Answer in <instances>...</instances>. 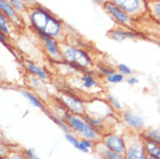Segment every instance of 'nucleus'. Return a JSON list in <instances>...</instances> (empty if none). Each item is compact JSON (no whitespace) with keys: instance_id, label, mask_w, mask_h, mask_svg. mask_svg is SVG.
<instances>
[{"instance_id":"1","label":"nucleus","mask_w":160,"mask_h":159,"mask_svg":"<svg viewBox=\"0 0 160 159\" xmlns=\"http://www.w3.org/2000/svg\"><path fill=\"white\" fill-rule=\"evenodd\" d=\"M26 18L28 19L30 27L35 32L44 33L56 38L59 43L66 42L68 34L65 24L43 6L36 4L35 6L30 7Z\"/></svg>"},{"instance_id":"2","label":"nucleus","mask_w":160,"mask_h":159,"mask_svg":"<svg viewBox=\"0 0 160 159\" xmlns=\"http://www.w3.org/2000/svg\"><path fill=\"white\" fill-rule=\"evenodd\" d=\"M60 50L66 63L79 72H89V69L93 66V60L91 55L85 49L64 42L60 43Z\"/></svg>"},{"instance_id":"3","label":"nucleus","mask_w":160,"mask_h":159,"mask_svg":"<svg viewBox=\"0 0 160 159\" xmlns=\"http://www.w3.org/2000/svg\"><path fill=\"white\" fill-rule=\"evenodd\" d=\"M64 120L68 124L70 129L74 134L79 135L81 138L91 139V141H94L95 143L101 141L102 134L88 123L84 115H77V114L66 111L64 115Z\"/></svg>"},{"instance_id":"4","label":"nucleus","mask_w":160,"mask_h":159,"mask_svg":"<svg viewBox=\"0 0 160 159\" xmlns=\"http://www.w3.org/2000/svg\"><path fill=\"white\" fill-rule=\"evenodd\" d=\"M133 20H140L148 15V0H110Z\"/></svg>"},{"instance_id":"5","label":"nucleus","mask_w":160,"mask_h":159,"mask_svg":"<svg viewBox=\"0 0 160 159\" xmlns=\"http://www.w3.org/2000/svg\"><path fill=\"white\" fill-rule=\"evenodd\" d=\"M127 150L124 153V159H146L148 153L145 151L143 137L140 134L128 132L125 135Z\"/></svg>"},{"instance_id":"6","label":"nucleus","mask_w":160,"mask_h":159,"mask_svg":"<svg viewBox=\"0 0 160 159\" xmlns=\"http://www.w3.org/2000/svg\"><path fill=\"white\" fill-rule=\"evenodd\" d=\"M102 7H103L104 12L107 13L120 27L128 28V29H132V30L137 29L136 20H133L129 14H127L123 9H121L117 5L112 3L110 0L106 1Z\"/></svg>"},{"instance_id":"7","label":"nucleus","mask_w":160,"mask_h":159,"mask_svg":"<svg viewBox=\"0 0 160 159\" xmlns=\"http://www.w3.org/2000/svg\"><path fill=\"white\" fill-rule=\"evenodd\" d=\"M59 104L63 106L65 110L77 115L86 114V104L80 96L68 91H62L57 98Z\"/></svg>"},{"instance_id":"8","label":"nucleus","mask_w":160,"mask_h":159,"mask_svg":"<svg viewBox=\"0 0 160 159\" xmlns=\"http://www.w3.org/2000/svg\"><path fill=\"white\" fill-rule=\"evenodd\" d=\"M37 36L41 41V44H42V48L45 51L47 56L50 57L52 60H55L57 63H65L64 60V56L62 54V50H60V43L56 38H53L51 36L47 35L44 33L36 32Z\"/></svg>"},{"instance_id":"9","label":"nucleus","mask_w":160,"mask_h":159,"mask_svg":"<svg viewBox=\"0 0 160 159\" xmlns=\"http://www.w3.org/2000/svg\"><path fill=\"white\" fill-rule=\"evenodd\" d=\"M100 142L112 151H115L117 153H121V155L125 153L127 143H125V138L123 136L114 134V132H108V134L102 135Z\"/></svg>"},{"instance_id":"10","label":"nucleus","mask_w":160,"mask_h":159,"mask_svg":"<svg viewBox=\"0 0 160 159\" xmlns=\"http://www.w3.org/2000/svg\"><path fill=\"white\" fill-rule=\"evenodd\" d=\"M0 9H1V14H4L18 29L19 28H23V16L13 7V5L8 0H0Z\"/></svg>"},{"instance_id":"11","label":"nucleus","mask_w":160,"mask_h":159,"mask_svg":"<svg viewBox=\"0 0 160 159\" xmlns=\"http://www.w3.org/2000/svg\"><path fill=\"white\" fill-rule=\"evenodd\" d=\"M122 121L127 124L128 127L135 130H142L145 127V121L144 119H142L139 115H137L136 113H133L131 110H124L121 114Z\"/></svg>"},{"instance_id":"12","label":"nucleus","mask_w":160,"mask_h":159,"mask_svg":"<svg viewBox=\"0 0 160 159\" xmlns=\"http://www.w3.org/2000/svg\"><path fill=\"white\" fill-rule=\"evenodd\" d=\"M107 35L115 41H124L128 40V38H140L142 34H138L136 30H132V29H128V28L121 27L118 29H112L110 32H108Z\"/></svg>"},{"instance_id":"13","label":"nucleus","mask_w":160,"mask_h":159,"mask_svg":"<svg viewBox=\"0 0 160 159\" xmlns=\"http://www.w3.org/2000/svg\"><path fill=\"white\" fill-rule=\"evenodd\" d=\"M23 63H24V68L27 69V71L32 76L36 77V78H38L42 81L49 79L48 72L45 71L43 68H41L40 65H37V64H35L34 62H30V60H24Z\"/></svg>"},{"instance_id":"14","label":"nucleus","mask_w":160,"mask_h":159,"mask_svg":"<svg viewBox=\"0 0 160 159\" xmlns=\"http://www.w3.org/2000/svg\"><path fill=\"white\" fill-rule=\"evenodd\" d=\"M8 1L13 5V7L15 8L22 16L27 15L29 8L37 4L36 1H34V0H8Z\"/></svg>"},{"instance_id":"15","label":"nucleus","mask_w":160,"mask_h":159,"mask_svg":"<svg viewBox=\"0 0 160 159\" xmlns=\"http://www.w3.org/2000/svg\"><path fill=\"white\" fill-rule=\"evenodd\" d=\"M96 151H98V155L100 156L101 159H124V155L109 150L108 147L104 146L101 142L96 143Z\"/></svg>"},{"instance_id":"16","label":"nucleus","mask_w":160,"mask_h":159,"mask_svg":"<svg viewBox=\"0 0 160 159\" xmlns=\"http://www.w3.org/2000/svg\"><path fill=\"white\" fill-rule=\"evenodd\" d=\"M79 84L80 86L85 90H92V88H95L99 85L98 80L95 79V77L93 76L91 72H84L79 77Z\"/></svg>"},{"instance_id":"17","label":"nucleus","mask_w":160,"mask_h":159,"mask_svg":"<svg viewBox=\"0 0 160 159\" xmlns=\"http://www.w3.org/2000/svg\"><path fill=\"white\" fill-rule=\"evenodd\" d=\"M143 143H144L145 151L148 156H152V157L160 159V144H158L152 139L145 138V137H143Z\"/></svg>"},{"instance_id":"18","label":"nucleus","mask_w":160,"mask_h":159,"mask_svg":"<svg viewBox=\"0 0 160 159\" xmlns=\"http://www.w3.org/2000/svg\"><path fill=\"white\" fill-rule=\"evenodd\" d=\"M21 94H22L26 99H28V101L34 106V107L38 108L41 110H43L44 113H47V108L44 106L43 101H42L37 95H35V93H32V91H28V90H22V91H21Z\"/></svg>"},{"instance_id":"19","label":"nucleus","mask_w":160,"mask_h":159,"mask_svg":"<svg viewBox=\"0 0 160 159\" xmlns=\"http://www.w3.org/2000/svg\"><path fill=\"white\" fill-rule=\"evenodd\" d=\"M148 15L160 24V0L148 1Z\"/></svg>"},{"instance_id":"20","label":"nucleus","mask_w":160,"mask_h":159,"mask_svg":"<svg viewBox=\"0 0 160 159\" xmlns=\"http://www.w3.org/2000/svg\"><path fill=\"white\" fill-rule=\"evenodd\" d=\"M12 27H15V26L8 20L4 14H0V30H1V33L5 34V35H9L11 34V28Z\"/></svg>"},{"instance_id":"21","label":"nucleus","mask_w":160,"mask_h":159,"mask_svg":"<svg viewBox=\"0 0 160 159\" xmlns=\"http://www.w3.org/2000/svg\"><path fill=\"white\" fill-rule=\"evenodd\" d=\"M140 135L145 138H150L157 142L158 144H160V129H148V130L143 131Z\"/></svg>"},{"instance_id":"22","label":"nucleus","mask_w":160,"mask_h":159,"mask_svg":"<svg viewBox=\"0 0 160 159\" xmlns=\"http://www.w3.org/2000/svg\"><path fill=\"white\" fill-rule=\"evenodd\" d=\"M49 117L55 122V123L58 126V127L63 130V131L66 134V132H70V127H68V124L66 123V121H65L64 119H62V117H59L58 115H52V114H49Z\"/></svg>"},{"instance_id":"23","label":"nucleus","mask_w":160,"mask_h":159,"mask_svg":"<svg viewBox=\"0 0 160 159\" xmlns=\"http://www.w3.org/2000/svg\"><path fill=\"white\" fill-rule=\"evenodd\" d=\"M124 80V74L120 72H114L112 74L106 77V81L109 84H120Z\"/></svg>"},{"instance_id":"24","label":"nucleus","mask_w":160,"mask_h":159,"mask_svg":"<svg viewBox=\"0 0 160 159\" xmlns=\"http://www.w3.org/2000/svg\"><path fill=\"white\" fill-rule=\"evenodd\" d=\"M107 101H108V104L112 106V108L114 109L115 111H121L122 113V105L120 104V101L116 99V98H114L112 94H107Z\"/></svg>"},{"instance_id":"25","label":"nucleus","mask_w":160,"mask_h":159,"mask_svg":"<svg viewBox=\"0 0 160 159\" xmlns=\"http://www.w3.org/2000/svg\"><path fill=\"white\" fill-rule=\"evenodd\" d=\"M98 69H99V73H100L101 76H104V78L110 76V74H112V73L115 72V69L109 68L107 65H99Z\"/></svg>"},{"instance_id":"26","label":"nucleus","mask_w":160,"mask_h":159,"mask_svg":"<svg viewBox=\"0 0 160 159\" xmlns=\"http://www.w3.org/2000/svg\"><path fill=\"white\" fill-rule=\"evenodd\" d=\"M5 159H29L22 151H11Z\"/></svg>"},{"instance_id":"27","label":"nucleus","mask_w":160,"mask_h":159,"mask_svg":"<svg viewBox=\"0 0 160 159\" xmlns=\"http://www.w3.org/2000/svg\"><path fill=\"white\" fill-rule=\"evenodd\" d=\"M65 137H66L68 143H71L74 147L78 146V144H79L80 141H81V139H79L76 135H73L71 132H66V134H65Z\"/></svg>"},{"instance_id":"28","label":"nucleus","mask_w":160,"mask_h":159,"mask_svg":"<svg viewBox=\"0 0 160 159\" xmlns=\"http://www.w3.org/2000/svg\"><path fill=\"white\" fill-rule=\"evenodd\" d=\"M117 71L122 73V74H124V76H129V74L132 73L131 69L129 68L128 65H125V64H118L117 65Z\"/></svg>"},{"instance_id":"29","label":"nucleus","mask_w":160,"mask_h":159,"mask_svg":"<svg viewBox=\"0 0 160 159\" xmlns=\"http://www.w3.org/2000/svg\"><path fill=\"white\" fill-rule=\"evenodd\" d=\"M22 152H23L24 155L27 156L29 159H41L40 157L36 155V152H35L34 149H27V150H23Z\"/></svg>"},{"instance_id":"30","label":"nucleus","mask_w":160,"mask_h":159,"mask_svg":"<svg viewBox=\"0 0 160 159\" xmlns=\"http://www.w3.org/2000/svg\"><path fill=\"white\" fill-rule=\"evenodd\" d=\"M127 83H128L129 85H136V84L139 83V79L136 78V77H131V78H129V79L127 80Z\"/></svg>"},{"instance_id":"31","label":"nucleus","mask_w":160,"mask_h":159,"mask_svg":"<svg viewBox=\"0 0 160 159\" xmlns=\"http://www.w3.org/2000/svg\"><path fill=\"white\" fill-rule=\"evenodd\" d=\"M94 3H96V4L101 5V6H103V4L106 3V1H108V0H93Z\"/></svg>"},{"instance_id":"32","label":"nucleus","mask_w":160,"mask_h":159,"mask_svg":"<svg viewBox=\"0 0 160 159\" xmlns=\"http://www.w3.org/2000/svg\"><path fill=\"white\" fill-rule=\"evenodd\" d=\"M146 159H158V158H156V157H152V156H148V158Z\"/></svg>"},{"instance_id":"33","label":"nucleus","mask_w":160,"mask_h":159,"mask_svg":"<svg viewBox=\"0 0 160 159\" xmlns=\"http://www.w3.org/2000/svg\"><path fill=\"white\" fill-rule=\"evenodd\" d=\"M148 1H150V0H148Z\"/></svg>"}]
</instances>
